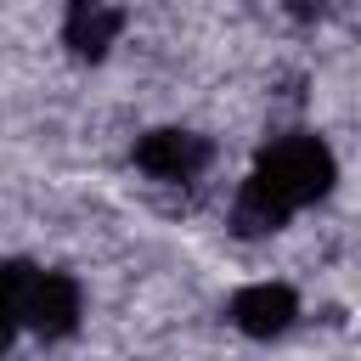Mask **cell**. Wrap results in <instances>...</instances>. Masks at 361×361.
<instances>
[{
    "label": "cell",
    "mask_w": 361,
    "mask_h": 361,
    "mask_svg": "<svg viewBox=\"0 0 361 361\" xmlns=\"http://www.w3.org/2000/svg\"><path fill=\"white\" fill-rule=\"evenodd\" d=\"M79 310H85L79 282L62 276V271H34L23 299H17V322H28L39 338H68L79 327Z\"/></svg>",
    "instance_id": "2"
},
{
    "label": "cell",
    "mask_w": 361,
    "mask_h": 361,
    "mask_svg": "<svg viewBox=\"0 0 361 361\" xmlns=\"http://www.w3.org/2000/svg\"><path fill=\"white\" fill-rule=\"evenodd\" d=\"M118 28H124V11L118 6H102V0H79V6H68V17H62V45L73 51V56H107V45L118 39Z\"/></svg>",
    "instance_id": "5"
},
{
    "label": "cell",
    "mask_w": 361,
    "mask_h": 361,
    "mask_svg": "<svg viewBox=\"0 0 361 361\" xmlns=\"http://www.w3.org/2000/svg\"><path fill=\"white\" fill-rule=\"evenodd\" d=\"M293 316H299V293L288 282H248L231 299V327L248 338H276L293 327Z\"/></svg>",
    "instance_id": "4"
},
{
    "label": "cell",
    "mask_w": 361,
    "mask_h": 361,
    "mask_svg": "<svg viewBox=\"0 0 361 361\" xmlns=\"http://www.w3.org/2000/svg\"><path fill=\"white\" fill-rule=\"evenodd\" d=\"M327 186H333V152L316 135H282L259 152L254 175L243 180V192L231 203V231L265 237V231L288 226L305 203L327 197Z\"/></svg>",
    "instance_id": "1"
},
{
    "label": "cell",
    "mask_w": 361,
    "mask_h": 361,
    "mask_svg": "<svg viewBox=\"0 0 361 361\" xmlns=\"http://www.w3.org/2000/svg\"><path fill=\"white\" fill-rule=\"evenodd\" d=\"M214 147L197 130H147L135 141V169H147L152 180H197L209 169Z\"/></svg>",
    "instance_id": "3"
}]
</instances>
